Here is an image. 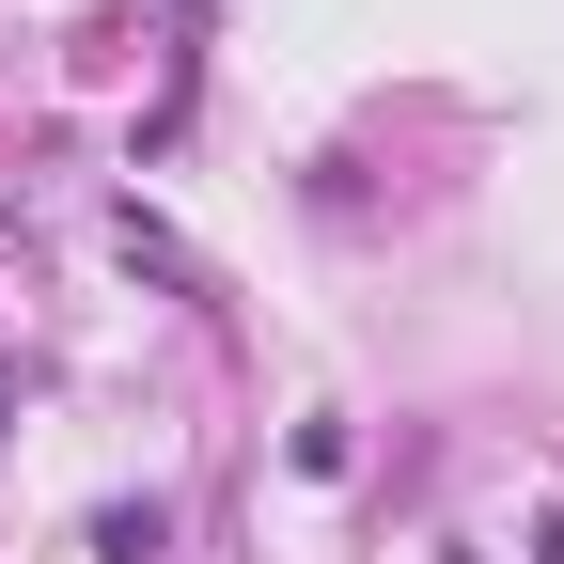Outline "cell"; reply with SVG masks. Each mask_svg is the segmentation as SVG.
I'll return each instance as SVG.
<instances>
[{
	"mask_svg": "<svg viewBox=\"0 0 564 564\" xmlns=\"http://www.w3.org/2000/svg\"><path fill=\"white\" fill-rule=\"evenodd\" d=\"M533 564H564V502H549V518H533Z\"/></svg>",
	"mask_w": 564,
	"mask_h": 564,
	"instance_id": "obj_1",
	"label": "cell"
}]
</instances>
